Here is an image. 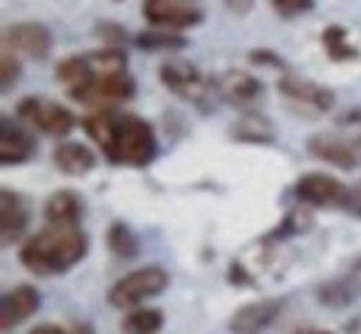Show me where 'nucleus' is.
Returning <instances> with one entry per match:
<instances>
[{"mask_svg":"<svg viewBox=\"0 0 361 334\" xmlns=\"http://www.w3.org/2000/svg\"><path fill=\"white\" fill-rule=\"evenodd\" d=\"M81 126L100 145L103 156L111 165L147 167L156 159V131L147 120L136 114H123L117 109H97L81 120Z\"/></svg>","mask_w":361,"mask_h":334,"instance_id":"f257e3e1","label":"nucleus"},{"mask_svg":"<svg viewBox=\"0 0 361 334\" xmlns=\"http://www.w3.org/2000/svg\"><path fill=\"white\" fill-rule=\"evenodd\" d=\"M90 251V239L78 226H47L25 239L20 262L37 276H56L75 268Z\"/></svg>","mask_w":361,"mask_h":334,"instance_id":"f03ea898","label":"nucleus"},{"mask_svg":"<svg viewBox=\"0 0 361 334\" xmlns=\"http://www.w3.org/2000/svg\"><path fill=\"white\" fill-rule=\"evenodd\" d=\"M167 285H170L167 270L159 268V265H147V268L131 270L120 282H114L109 290V304L117 306V309H136L142 301L164 292Z\"/></svg>","mask_w":361,"mask_h":334,"instance_id":"7ed1b4c3","label":"nucleus"},{"mask_svg":"<svg viewBox=\"0 0 361 334\" xmlns=\"http://www.w3.org/2000/svg\"><path fill=\"white\" fill-rule=\"evenodd\" d=\"M17 117L47 137H67L75 126L73 112L47 97H23L17 106Z\"/></svg>","mask_w":361,"mask_h":334,"instance_id":"20e7f679","label":"nucleus"},{"mask_svg":"<svg viewBox=\"0 0 361 334\" xmlns=\"http://www.w3.org/2000/svg\"><path fill=\"white\" fill-rule=\"evenodd\" d=\"M278 93L292 112H300L306 117L325 114L336 103V95L328 87H319L314 81H306V78H298V76H283L278 81Z\"/></svg>","mask_w":361,"mask_h":334,"instance_id":"39448f33","label":"nucleus"},{"mask_svg":"<svg viewBox=\"0 0 361 334\" xmlns=\"http://www.w3.org/2000/svg\"><path fill=\"white\" fill-rule=\"evenodd\" d=\"M136 93L134 78L128 73H120V76H100V78H92L90 84L78 87V90H70L67 95L73 97L75 103H84V106H94L97 109H114L117 103H126L131 100Z\"/></svg>","mask_w":361,"mask_h":334,"instance_id":"423d86ee","label":"nucleus"},{"mask_svg":"<svg viewBox=\"0 0 361 334\" xmlns=\"http://www.w3.org/2000/svg\"><path fill=\"white\" fill-rule=\"evenodd\" d=\"M159 78H161V84L173 95L183 97L189 103H197V106H203L206 97L214 93V81H209L197 67H192L186 61H167V64H161Z\"/></svg>","mask_w":361,"mask_h":334,"instance_id":"0eeeda50","label":"nucleus"},{"mask_svg":"<svg viewBox=\"0 0 361 334\" xmlns=\"http://www.w3.org/2000/svg\"><path fill=\"white\" fill-rule=\"evenodd\" d=\"M142 17L164 31L192 28L203 23V11L192 0H142Z\"/></svg>","mask_w":361,"mask_h":334,"instance_id":"6e6552de","label":"nucleus"},{"mask_svg":"<svg viewBox=\"0 0 361 334\" xmlns=\"http://www.w3.org/2000/svg\"><path fill=\"white\" fill-rule=\"evenodd\" d=\"M295 198L306 206H314V209H325V206H348L350 201V190L334 179V176H325V173H306L298 179L295 184Z\"/></svg>","mask_w":361,"mask_h":334,"instance_id":"1a4fd4ad","label":"nucleus"},{"mask_svg":"<svg viewBox=\"0 0 361 334\" xmlns=\"http://www.w3.org/2000/svg\"><path fill=\"white\" fill-rule=\"evenodd\" d=\"M283 309V301L281 298H259V301H250L245 306H239L231 321H228V329L231 334H262L267 332L272 323L278 321Z\"/></svg>","mask_w":361,"mask_h":334,"instance_id":"9d476101","label":"nucleus"},{"mask_svg":"<svg viewBox=\"0 0 361 334\" xmlns=\"http://www.w3.org/2000/svg\"><path fill=\"white\" fill-rule=\"evenodd\" d=\"M3 48H8L11 53H25L28 59L42 61L53 48V34L42 23H17L6 28Z\"/></svg>","mask_w":361,"mask_h":334,"instance_id":"9b49d317","label":"nucleus"},{"mask_svg":"<svg viewBox=\"0 0 361 334\" xmlns=\"http://www.w3.org/2000/svg\"><path fill=\"white\" fill-rule=\"evenodd\" d=\"M309 153L314 159H322L339 170H356L361 165V150L356 140L342 137V134H317L309 140Z\"/></svg>","mask_w":361,"mask_h":334,"instance_id":"f8f14e48","label":"nucleus"},{"mask_svg":"<svg viewBox=\"0 0 361 334\" xmlns=\"http://www.w3.org/2000/svg\"><path fill=\"white\" fill-rule=\"evenodd\" d=\"M31 223V209L28 201L14 190L0 192V239L6 248H11L14 242H20L23 234L28 232Z\"/></svg>","mask_w":361,"mask_h":334,"instance_id":"ddd939ff","label":"nucleus"},{"mask_svg":"<svg viewBox=\"0 0 361 334\" xmlns=\"http://www.w3.org/2000/svg\"><path fill=\"white\" fill-rule=\"evenodd\" d=\"M39 292L37 287L31 285H17L11 287L8 292H3L0 298V326L3 329H11V326H20L25 323L37 309H39Z\"/></svg>","mask_w":361,"mask_h":334,"instance_id":"4468645a","label":"nucleus"},{"mask_svg":"<svg viewBox=\"0 0 361 334\" xmlns=\"http://www.w3.org/2000/svg\"><path fill=\"white\" fill-rule=\"evenodd\" d=\"M37 153V140L17 120L3 117L0 123V162L3 165H25Z\"/></svg>","mask_w":361,"mask_h":334,"instance_id":"2eb2a0df","label":"nucleus"},{"mask_svg":"<svg viewBox=\"0 0 361 334\" xmlns=\"http://www.w3.org/2000/svg\"><path fill=\"white\" fill-rule=\"evenodd\" d=\"M214 90H217V95L223 97L226 103L231 106H247V103H253L256 97L262 95V81L253 76V73H247V70H226L217 81H214Z\"/></svg>","mask_w":361,"mask_h":334,"instance_id":"dca6fc26","label":"nucleus"},{"mask_svg":"<svg viewBox=\"0 0 361 334\" xmlns=\"http://www.w3.org/2000/svg\"><path fill=\"white\" fill-rule=\"evenodd\" d=\"M84 215L81 195L75 190H59L47 198L45 203V220L50 226H78Z\"/></svg>","mask_w":361,"mask_h":334,"instance_id":"f3484780","label":"nucleus"},{"mask_svg":"<svg viewBox=\"0 0 361 334\" xmlns=\"http://www.w3.org/2000/svg\"><path fill=\"white\" fill-rule=\"evenodd\" d=\"M53 165L64 176H87L92 167L97 165L94 153L81 143H61L53 150Z\"/></svg>","mask_w":361,"mask_h":334,"instance_id":"a211bd4d","label":"nucleus"},{"mask_svg":"<svg viewBox=\"0 0 361 334\" xmlns=\"http://www.w3.org/2000/svg\"><path fill=\"white\" fill-rule=\"evenodd\" d=\"M231 137H233L236 143L267 145L275 140V129H272V123L264 114H259V112H245V114H239L236 123L231 126Z\"/></svg>","mask_w":361,"mask_h":334,"instance_id":"6ab92c4d","label":"nucleus"},{"mask_svg":"<svg viewBox=\"0 0 361 334\" xmlns=\"http://www.w3.org/2000/svg\"><path fill=\"white\" fill-rule=\"evenodd\" d=\"M87 59H90V67L94 70V78H100V76H120L128 67V53L123 48H111V45L92 50V53H87Z\"/></svg>","mask_w":361,"mask_h":334,"instance_id":"aec40b11","label":"nucleus"},{"mask_svg":"<svg viewBox=\"0 0 361 334\" xmlns=\"http://www.w3.org/2000/svg\"><path fill=\"white\" fill-rule=\"evenodd\" d=\"M161 326H164L161 309H142V306H136L131 312H126V318H123V332L126 334H156Z\"/></svg>","mask_w":361,"mask_h":334,"instance_id":"412c9836","label":"nucleus"},{"mask_svg":"<svg viewBox=\"0 0 361 334\" xmlns=\"http://www.w3.org/2000/svg\"><path fill=\"white\" fill-rule=\"evenodd\" d=\"M106 245L114 256L120 259H134L139 254V239L136 234L126 226V223H111L109 232H106Z\"/></svg>","mask_w":361,"mask_h":334,"instance_id":"4be33fe9","label":"nucleus"},{"mask_svg":"<svg viewBox=\"0 0 361 334\" xmlns=\"http://www.w3.org/2000/svg\"><path fill=\"white\" fill-rule=\"evenodd\" d=\"M136 45H139L142 50H153V53H159V50H180V48H186L189 42H186V37H180V34H176V31L150 28V31L136 34Z\"/></svg>","mask_w":361,"mask_h":334,"instance_id":"5701e85b","label":"nucleus"},{"mask_svg":"<svg viewBox=\"0 0 361 334\" xmlns=\"http://www.w3.org/2000/svg\"><path fill=\"white\" fill-rule=\"evenodd\" d=\"M317 298L328 306H348L359 298V287L353 285V279H334L317 290Z\"/></svg>","mask_w":361,"mask_h":334,"instance_id":"b1692460","label":"nucleus"},{"mask_svg":"<svg viewBox=\"0 0 361 334\" xmlns=\"http://www.w3.org/2000/svg\"><path fill=\"white\" fill-rule=\"evenodd\" d=\"M322 45H325V53H328L334 61L356 59V48L348 42V31H345V25H328L325 34H322Z\"/></svg>","mask_w":361,"mask_h":334,"instance_id":"393cba45","label":"nucleus"},{"mask_svg":"<svg viewBox=\"0 0 361 334\" xmlns=\"http://www.w3.org/2000/svg\"><path fill=\"white\" fill-rule=\"evenodd\" d=\"M272 11L283 20H295L300 14H309L314 8V0H270Z\"/></svg>","mask_w":361,"mask_h":334,"instance_id":"a878e982","label":"nucleus"},{"mask_svg":"<svg viewBox=\"0 0 361 334\" xmlns=\"http://www.w3.org/2000/svg\"><path fill=\"white\" fill-rule=\"evenodd\" d=\"M17 78H20V61L11 50L3 48V59H0V87H3V93H8L17 84Z\"/></svg>","mask_w":361,"mask_h":334,"instance_id":"bb28decb","label":"nucleus"},{"mask_svg":"<svg viewBox=\"0 0 361 334\" xmlns=\"http://www.w3.org/2000/svg\"><path fill=\"white\" fill-rule=\"evenodd\" d=\"M94 34L103 40V45H111V48H123L126 40H128L126 28H120L117 23H100V25L94 28Z\"/></svg>","mask_w":361,"mask_h":334,"instance_id":"cd10ccee","label":"nucleus"},{"mask_svg":"<svg viewBox=\"0 0 361 334\" xmlns=\"http://www.w3.org/2000/svg\"><path fill=\"white\" fill-rule=\"evenodd\" d=\"M309 226H312V217H309V212L298 209V212H292V215L286 217V223H283V229H281L278 234H300V232H306Z\"/></svg>","mask_w":361,"mask_h":334,"instance_id":"c85d7f7f","label":"nucleus"},{"mask_svg":"<svg viewBox=\"0 0 361 334\" xmlns=\"http://www.w3.org/2000/svg\"><path fill=\"white\" fill-rule=\"evenodd\" d=\"M250 61H253V64H272V67H283V61H281L275 53H270V50H253V53H250Z\"/></svg>","mask_w":361,"mask_h":334,"instance_id":"c756f323","label":"nucleus"},{"mask_svg":"<svg viewBox=\"0 0 361 334\" xmlns=\"http://www.w3.org/2000/svg\"><path fill=\"white\" fill-rule=\"evenodd\" d=\"M253 3L256 0H226L228 11H233V14H247L253 8Z\"/></svg>","mask_w":361,"mask_h":334,"instance_id":"7c9ffc66","label":"nucleus"},{"mask_svg":"<svg viewBox=\"0 0 361 334\" xmlns=\"http://www.w3.org/2000/svg\"><path fill=\"white\" fill-rule=\"evenodd\" d=\"M28 334H73V332H70V329H64V326H56V323H42V326L31 329Z\"/></svg>","mask_w":361,"mask_h":334,"instance_id":"2f4dec72","label":"nucleus"},{"mask_svg":"<svg viewBox=\"0 0 361 334\" xmlns=\"http://www.w3.org/2000/svg\"><path fill=\"white\" fill-rule=\"evenodd\" d=\"M300 334H328V332H300Z\"/></svg>","mask_w":361,"mask_h":334,"instance_id":"473e14b6","label":"nucleus"}]
</instances>
